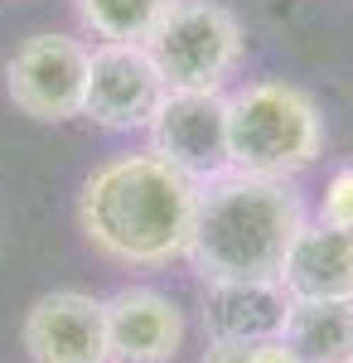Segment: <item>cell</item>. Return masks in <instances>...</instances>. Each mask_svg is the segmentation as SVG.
<instances>
[{"instance_id": "cell-1", "label": "cell", "mask_w": 353, "mask_h": 363, "mask_svg": "<svg viewBox=\"0 0 353 363\" xmlns=\"http://www.w3.org/2000/svg\"><path fill=\"white\" fill-rule=\"evenodd\" d=\"M198 184L155 150L111 155L87 174L78 194V223L87 247L116 267L155 272L189 252Z\"/></svg>"}, {"instance_id": "cell-2", "label": "cell", "mask_w": 353, "mask_h": 363, "mask_svg": "<svg viewBox=\"0 0 353 363\" xmlns=\"http://www.w3.org/2000/svg\"><path fill=\"white\" fill-rule=\"evenodd\" d=\"M300 228L305 203L291 189V179H257L228 169L198 184V213L184 257L208 286H271Z\"/></svg>"}, {"instance_id": "cell-3", "label": "cell", "mask_w": 353, "mask_h": 363, "mask_svg": "<svg viewBox=\"0 0 353 363\" xmlns=\"http://www.w3.org/2000/svg\"><path fill=\"white\" fill-rule=\"evenodd\" d=\"M228 155L237 174L296 179L325 155V116L305 87L257 78L228 97Z\"/></svg>"}, {"instance_id": "cell-4", "label": "cell", "mask_w": 353, "mask_h": 363, "mask_svg": "<svg viewBox=\"0 0 353 363\" xmlns=\"http://www.w3.org/2000/svg\"><path fill=\"white\" fill-rule=\"evenodd\" d=\"M169 92H213L242 63V25L218 0H169L145 39Z\"/></svg>"}, {"instance_id": "cell-5", "label": "cell", "mask_w": 353, "mask_h": 363, "mask_svg": "<svg viewBox=\"0 0 353 363\" xmlns=\"http://www.w3.org/2000/svg\"><path fill=\"white\" fill-rule=\"evenodd\" d=\"M87 44L73 34H29L5 58V92L34 121H68L82 116L87 87Z\"/></svg>"}, {"instance_id": "cell-6", "label": "cell", "mask_w": 353, "mask_h": 363, "mask_svg": "<svg viewBox=\"0 0 353 363\" xmlns=\"http://www.w3.org/2000/svg\"><path fill=\"white\" fill-rule=\"evenodd\" d=\"M164 78L145 44H97L87 54L82 116L107 131H145L164 102Z\"/></svg>"}, {"instance_id": "cell-7", "label": "cell", "mask_w": 353, "mask_h": 363, "mask_svg": "<svg viewBox=\"0 0 353 363\" xmlns=\"http://www.w3.org/2000/svg\"><path fill=\"white\" fill-rule=\"evenodd\" d=\"M150 131V150L169 160L194 184H208L232 169L228 155V97L223 87L213 92H164Z\"/></svg>"}, {"instance_id": "cell-8", "label": "cell", "mask_w": 353, "mask_h": 363, "mask_svg": "<svg viewBox=\"0 0 353 363\" xmlns=\"http://www.w3.org/2000/svg\"><path fill=\"white\" fill-rule=\"evenodd\" d=\"M29 363H111L107 306L87 291H49L20 325Z\"/></svg>"}, {"instance_id": "cell-9", "label": "cell", "mask_w": 353, "mask_h": 363, "mask_svg": "<svg viewBox=\"0 0 353 363\" xmlns=\"http://www.w3.org/2000/svg\"><path fill=\"white\" fill-rule=\"evenodd\" d=\"M107 306L111 363H169L184 349V310L150 286H126Z\"/></svg>"}, {"instance_id": "cell-10", "label": "cell", "mask_w": 353, "mask_h": 363, "mask_svg": "<svg viewBox=\"0 0 353 363\" xmlns=\"http://www.w3.org/2000/svg\"><path fill=\"white\" fill-rule=\"evenodd\" d=\"M276 286L286 301H344L353 306V233L329 223H305L281 262Z\"/></svg>"}, {"instance_id": "cell-11", "label": "cell", "mask_w": 353, "mask_h": 363, "mask_svg": "<svg viewBox=\"0 0 353 363\" xmlns=\"http://www.w3.org/2000/svg\"><path fill=\"white\" fill-rule=\"evenodd\" d=\"M286 291L281 286H232V281H213L208 296H203V330L208 339H257L281 335V320H286Z\"/></svg>"}, {"instance_id": "cell-12", "label": "cell", "mask_w": 353, "mask_h": 363, "mask_svg": "<svg viewBox=\"0 0 353 363\" xmlns=\"http://www.w3.org/2000/svg\"><path fill=\"white\" fill-rule=\"evenodd\" d=\"M281 339L300 363H353V306L344 301H291Z\"/></svg>"}, {"instance_id": "cell-13", "label": "cell", "mask_w": 353, "mask_h": 363, "mask_svg": "<svg viewBox=\"0 0 353 363\" xmlns=\"http://www.w3.org/2000/svg\"><path fill=\"white\" fill-rule=\"evenodd\" d=\"M169 0H78V20L97 44H145Z\"/></svg>"}, {"instance_id": "cell-14", "label": "cell", "mask_w": 353, "mask_h": 363, "mask_svg": "<svg viewBox=\"0 0 353 363\" xmlns=\"http://www.w3.org/2000/svg\"><path fill=\"white\" fill-rule=\"evenodd\" d=\"M320 223L353 233V165H344V169L329 174L325 194H320Z\"/></svg>"}, {"instance_id": "cell-15", "label": "cell", "mask_w": 353, "mask_h": 363, "mask_svg": "<svg viewBox=\"0 0 353 363\" xmlns=\"http://www.w3.org/2000/svg\"><path fill=\"white\" fill-rule=\"evenodd\" d=\"M247 363H300V354L281 335H271V339H257V344L247 349Z\"/></svg>"}, {"instance_id": "cell-16", "label": "cell", "mask_w": 353, "mask_h": 363, "mask_svg": "<svg viewBox=\"0 0 353 363\" xmlns=\"http://www.w3.org/2000/svg\"><path fill=\"white\" fill-rule=\"evenodd\" d=\"M247 349L252 344H242V339H208L203 363H247Z\"/></svg>"}]
</instances>
